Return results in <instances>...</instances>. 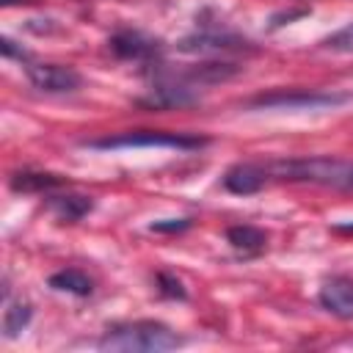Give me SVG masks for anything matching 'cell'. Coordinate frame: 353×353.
Returning <instances> with one entry per match:
<instances>
[{"label": "cell", "instance_id": "obj_6", "mask_svg": "<svg viewBox=\"0 0 353 353\" xmlns=\"http://www.w3.org/2000/svg\"><path fill=\"white\" fill-rule=\"evenodd\" d=\"M143 108H152V110H171V108H188V105H196L199 102V94L179 77H163L157 80L146 97L138 99Z\"/></svg>", "mask_w": 353, "mask_h": 353}, {"label": "cell", "instance_id": "obj_7", "mask_svg": "<svg viewBox=\"0 0 353 353\" xmlns=\"http://www.w3.org/2000/svg\"><path fill=\"white\" fill-rule=\"evenodd\" d=\"M108 47H110L119 58H124V61H152V58H157L160 50H163L160 39H152V36H146V33H141V30H130V28H127V30H116V33L110 36Z\"/></svg>", "mask_w": 353, "mask_h": 353}, {"label": "cell", "instance_id": "obj_11", "mask_svg": "<svg viewBox=\"0 0 353 353\" xmlns=\"http://www.w3.org/2000/svg\"><path fill=\"white\" fill-rule=\"evenodd\" d=\"M63 182H66V179L58 176V174H50V171H30V168L14 171L11 179H8V185H11L14 193H44V190L61 188Z\"/></svg>", "mask_w": 353, "mask_h": 353}, {"label": "cell", "instance_id": "obj_19", "mask_svg": "<svg viewBox=\"0 0 353 353\" xmlns=\"http://www.w3.org/2000/svg\"><path fill=\"white\" fill-rule=\"evenodd\" d=\"M152 232H160V234H176V232H185L190 229V218H165V221H154L149 223Z\"/></svg>", "mask_w": 353, "mask_h": 353}, {"label": "cell", "instance_id": "obj_13", "mask_svg": "<svg viewBox=\"0 0 353 353\" xmlns=\"http://www.w3.org/2000/svg\"><path fill=\"white\" fill-rule=\"evenodd\" d=\"M237 72H240L237 63H229V61H207V63H196L188 72L174 74V77L188 80V83H221V80L234 77Z\"/></svg>", "mask_w": 353, "mask_h": 353}, {"label": "cell", "instance_id": "obj_3", "mask_svg": "<svg viewBox=\"0 0 353 353\" xmlns=\"http://www.w3.org/2000/svg\"><path fill=\"white\" fill-rule=\"evenodd\" d=\"M268 174L279 179L292 182H325V185H342L347 163L331 160V157H295V160H276L265 165Z\"/></svg>", "mask_w": 353, "mask_h": 353}, {"label": "cell", "instance_id": "obj_15", "mask_svg": "<svg viewBox=\"0 0 353 353\" xmlns=\"http://www.w3.org/2000/svg\"><path fill=\"white\" fill-rule=\"evenodd\" d=\"M226 243L240 254H259L268 245V234L251 223H237L226 229Z\"/></svg>", "mask_w": 353, "mask_h": 353}, {"label": "cell", "instance_id": "obj_2", "mask_svg": "<svg viewBox=\"0 0 353 353\" xmlns=\"http://www.w3.org/2000/svg\"><path fill=\"white\" fill-rule=\"evenodd\" d=\"M210 141L204 135H190V132H168V130H132V132H119L97 141H85L91 149H141V146H160V149H201Z\"/></svg>", "mask_w": 353, "mask_h": 353}, {"label": "cell", "instance_id": "obj_10", "mask_svg": "<svg viewBox=\"0 0 353 353\" xmlns=\"http://www.w3.org/2000/svg\"><path fill=\"white\" fill-rule=\"evenodd\" d=\"M268 168L265 165H256V163H234L226 174H223V188L229 193H237V196H251V193H259L268 182Z\"/></svg>", "mask_w": 353, "mask_h": 353}, {"label": "cell", "instance_id": "obj_4", "mask_svg": "<svg viewBox=\"0 0 353 353\" xmlns=\"http://www.w3.org/2000/svg\"><path fill=\"white\" fill-rule=\"evenodd\" d=\"M347 94H328L314 88H279L270 94H256L248 105L251 108H279V110H317V108H334L347 102Z\"/></svg>", "mask_w": 353, "mask_h": 353}, {"label": "cell", "instance_id": "obj_14", "mask_svg": "<svg viewBox=\"0 0 353 353\" xmlns=\"http://www.w3.org/2000/svg\"><path fill=\"white\" fill-rule=\"evenodd\" d=\"M47 284L55 290V292H69V295H77V298H88L94 292V281L77 270V268H63V270H55Z\"/></svg>", "mask_w": 353, "mask_h": 353}, {"label": "cell", "instance_id": "obj_1", "mask_svg": "<svg viewBox=\"0 0 353 353\" xmlns=\"http://www.w3.org/2000/svg\"><path fill=\"white\" fill-rule=\"evenodd\" d=\"M97 345L99 350H110V353H163V350L179 347L182 339L165 323L135 320V323L110 325Z\"/></svg>", "mask_w": 353, "mask_h": 353}, {"label": "cell", "instance_id": "obj_5", "mask_svg": "<svg viewBox=\"0 0 353 353\" xmlns=\"http://www.w3.org/2000/svg\"><path fill=\"white\" fill-rule=\"evenodd\" d=\"M25 74L30 85L44 94H72L83 85V74L63 63H28Z\"/></svg>", "mask_w": 353, "mask_h": 353}, {"label": "cell", "instance_id": "obj_21", "mask_svg": "<svg viewBox=\"0 0 353 353\" xmlns=\"http://www.w3.org/2000/svg\"><path fill=\"white\" fill-rule=\"evenodd\" d=\"M342 188H353V165H347L345 179H342Z\"/></svg>", "mask_w": 353, "mask_h": 353}, {"label": "cell", "instance_id": "obj_9", "mask_svg": "<svg viewBox=\"0 0 353 353\" xmlns=\"http://www.w3.org/2000/svg\"><path fill=\"white\" fill-rule=\"evenodd\" d=\"M317 301L325 312H331L336 317H353V279L331 276L328 281H323Z\"/></svg>", "mask_w": 353, "mask_h": 353}, {"label": "cell", "instance_id": "obj_18", "mask_svg": "<svg viewBox=\"0 0 353 353\" xmlns=\"http://www.w3.org/2000/svg\"><path fill=\"white\" fill-rule=\"evenodd\" d=\"M154 281H157V292H160L163 298H174V301H185V298H188V292H185L182 281H179L174 273H165V270H160Z\"/></svg>", "mask_w": 353, "mask_h": 353}, {"label": "cell", "instance_id": "obj_22", "mask_svg": "<svg viewBox=\"0 0 353 353\" xmlns=\"http://www.w3.org/2000/svg\"><path fill=\"white\" fill-rule=\"evenodd\" d=\"M334 229L336 232H345V234H353V223H336Z\"/></svg>", "mask_w": 353, "mask_h": 353}, {"label": "cell", "instance_id": "obj_12", "mask_svg": "<svg viewBox=\"0 0 353 353\" xmlns=\"http://www.w3.org/2000/svg\"><path fill=\"white\" fill-rule=\"evenodd\" d=\"M47 207L58 215V221L74 223V221H80L83 215H88L94 210V199L83 196V193H63V196H50Z\"/></svg>", "mask_w": 353, "mask_h": 353}, {"label": "cell", "instance_id": "obj_8", "mask_svg": "<svg viewBox=\"0 0 353 353\" xmlns=\"http://www.w3.org/2000/svg\"><path fill=\"white\" fill-rule=\"evenodd\" d=\"M176 50L182 52H234V50H251V41L234 36V33H218V30H204L185 36Z\"/></svg>", "mask_w": 353, "mask_h": 353}, {"label": "cell", "instance_id": "obj_20", "mask_svg": "<svg viewBox=\"0 0 353 353\" xmlns=\"http://www.w3.org/2000/svg\"><path fill=\"white\" fill-rule=\"evenodd\" d=\"M0 52H3L6 58H19V61H25V58H28V52H25L22 47H17V41H14V39H8V36H3V39H0Z\"/></svg>", "mask_w": 353, "mask_h": 353}, {"label": "cell", "instance_id": "obj_17", "mask_svg": "<svg viewBox=\"0 0 353 353\" xmlns=\"http://www.w3.org/2000/svg\"><path fill=\"white\" fill-rule=\"evenodd\" d=\"M323 50H331V52H353V22H347L345 28L334 30L331 36H325L320 41Z\"/></svg>", "mask_w": 353, "mask_h": 353}, {"label": "cell", "instance_id": "obj_16", "mask_svg": "<svg viewBox=\"0 0 353 353\" xmlns=\"http://www.w3.org/2000/svg\"><path fill=\"white\" fill-rule=\"evenodd\" d=\"M33 320V306L28 301H8L6 312H3V336L6 339H17Z\"/></svg>", "mask_w": 353, "mask_h": 353}]
</instances>
